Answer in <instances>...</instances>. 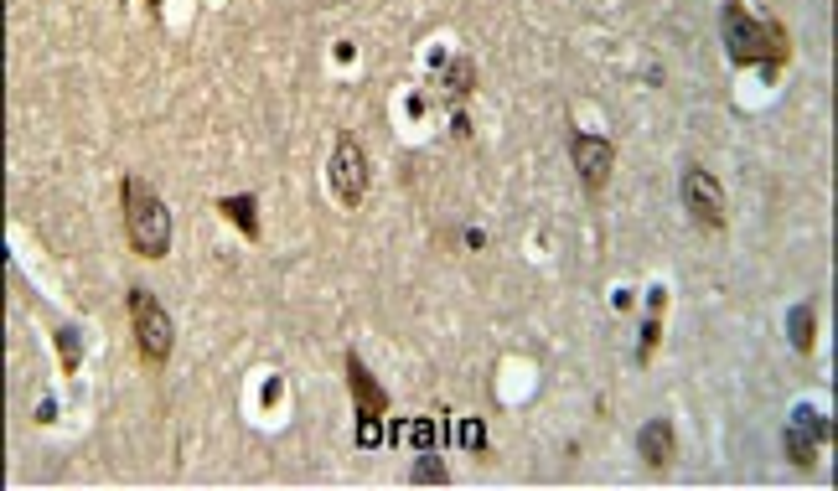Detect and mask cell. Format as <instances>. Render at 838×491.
<instances>
[{
  "mask_svg": "<svg viewBox=\"0 0 838 491\" xmlns=\"http://www.w3.org/2000/svg\"><path fill=\"white\" fill-rule=\"evenodd\" d=\"M683 207H688V218H694V228H704V233H725V223H730V202H725L720 176L704 171V166L683 171Z\"/></svg>",
  "mask_w": 838,
  "mask_h": 491,
  "instance_id": "5",
  "label": "cell"
},
{
  "mask_svg": "<svg viewBox=\"0 0 838 491\" xmlns=\"http://www.w3.org/2000/svg\"><path fill=\"white\" fill-rule=\"evenodd\" d=\"M720 37H725V57L735 68H756L766 83H776V73L792 57V37L776 16H751L740 0H725L720 11Z\"/></svg>",
  "mask_w": 838,
  "mask_h": 491,
  "instance_id": "1",
  "label": "cell"
},
{
  "mask_svg": "<svg viewBox=\"0 0 838 491\" xmlns=\"http://www.w3.org/2000/svg\"><path fill=\"white\" fill-rule=\"evenodd\" d=\"M813 336H818V311H813V300H802L797 311L787 316V342L797 352H813Z\"/></svg>",
  "mask_w": 838,
  "mask_h": 491,
  "instance_id": "10",
  "label": "cell"
},
{
  "mask_svg": "<svg viewBox=\"0 0 838 491\" xmlns=\"http://www.w3.org/2000/svg\"><path fill=\"white\" fill-rule=\"evenodd\" d=\"M409 440H414V450H435V424L430 419H414L409 424Z\"/></svg>",
  "mask_w": 838,
  "mask_h": 491,
  "instance_id": "16",
  "label": "cell"
},
{
  "mask_svg": "<svg viewBox=\"0 0 838 491\" xmlns=\"http://www.w3.org/2000/svg\"><path fill=\"white\" fill-rule=\"evenodd\" d=\"M461 445H466V450H487V429H482V419H461Z\"/></svg>",
  "mask_w": 838,
  "mask_h": 491,
  "instance_id": "15",
  "label": "cell"
},
{
  "mask_svg": "<svg viewBox=\"0 0 838 491\" xmlns=\"http://www.w3.org/2000/svg\"><path fill=\"white\" fill-rule=\"evenodd\" d=\"M125 305H130V331H135L140 357L151 362V367H161V362L171 357V347H176V326H171V316H166V305H161L151 290H145V285H130Z\"/></svg>",
  "mask_w": 838,
  "mask_h": 491,
  "instance_id": "3",
  "label": "cell"
},
{
  "mask_svg": "<svg viewBox=\"0 0 838 491\" xmlns=\"http://www.w3.org/2000/svg\"><path fill=\"white\" fill-rule=\"evenodd\" d=\"M409 481H414V486H445V481H451V471L440 466L435 450H419V460L409 466Z\"/></svg>",
  "mask_w": 838,
  "mask_h": 491,
  "instance_id": "11",
  "label": "cell"
},
{
  "mask_svg": "<svg viewBox=\"0 0 838 491\" xmlns=\"http://www.w3.org/2000/svg\"><path fill=\"white\" fill-rule=\"evenodd\" d=\"M119 202H125V233H130V249L140 259H161L171 249V207L151 192V181L125 176L119 181Z\"/></svg>",
  "mask_w": 838,
  "mask_h": 491,
  "instance_id": "2",
  "label": "cell"
},
{
  "mask_svg": "<svg viewBox=\"0 0 838 491\" xmlns=\"http://www.w3.org/2000/svg\"><path fill=\"white\" fill-rule=\"evenodd\" d=\"M161 6H166V0H151V11H161Z\"/></svg>",
  "mask_w": 838,
  "mask_h": 491,
  "instance_id": "17",
  "label": "cell"
},
{
  "mask_svg": "<svg viewBox=\"0 0 838 491\" xmlns=\"http://www.w3.org/2000/svg\"><path fill=\"white\" fill-rule=\"evenodd\" d=\"M218 212H223V218L238 228V233H244L249 243H259V197L254 192H233V197H218Z\"/></svg>",
  "mask_w": 838,
  "mask_h": 491,
  "instance_id": "9",
  "label": "cell"
},
{
  "mask_svg": "<svg viewBox=\"0 0 838 491\" xmlns=\"http://www.w3.org/2000/svg\"><path fill=\"white\" fill-rule=\"evenodd\" d=\"M570 161L580 171V187L585 192H601L611 181V166H616V145L606 135H585V130H570Z\"/></svg>",
  "mask_w": 838,
  "mask_h": 491,
  "instance_id": "7",
  "label": "cell"
},
{
  "mask_svg": "<svg viewBox=\"0 0 838 491\" xmlns=\"http://www.w3.org/2000/svg\"><path fill=\"white\" fill-rule=\"evenodd\" d=\"M445 88H451L456 99L471 94V88H476V63H471V57H451V63H445Z\"/></svg>",
  "mask_w": 838,
  "mask_h": 491,
  "instance_id": "12",
  "label": "cell"
},
{
  "mask_svg": "<svg viewBox=\"0 0 838 491\" xmlns=\"http://www.w3.org/2000/svg\"><path fill=\"white\" fill-rule=\"evenodd\" d=\"M347 388L357 398V445L373 450L378 445V424L388 414V393L378 388V378L363 367V357H357V352H347Z\"/></svg>",
  "mask_w": 838,
  "mask_h": 491,
  "instance_id": "6",
  "label": "cell"
},
{
  "mask_svg": "<svg viewBox=\"0 0 838 491\" xmlns=\"http://www.w3.org/2000/svg\"><path fill=\"white\" fill-rule=\"evenodd\" d=\"M57 352H63V367H68V373H73V367H78V326H57Z\"/></svg>",
  "mask_w": 838,
  "mask_h": 491,
  "instance_id": "14",
  "label": "cell"
},
{
  "mask_svg": "<svg viewBox=\"0 0 838 491\" xmlns=\"http://www.w3.org/2000/svg\"><path fill=\"white\" fill-rule=\"evenodd\" d=\"M368 176H373V166H368L363 140H357L352 130H342L337 145H332V166H326L332 197H337L342 207H363V197H368Z\"/></svg>",
  "mask_w": 838,
  "mask_h": 491,
  "instance_id": "4",
  "label": "cell"
},
{
  "mask_svg": "<svg viewBox=\"0 0 838 491\" xmlns=\"http://www.w3.org/2000/svg\"><path fill=\"white\" fill-rule=\"evenodd\" d=\"M787 460H797V466H813V440L802 435V429H787Z\"/></svg>",
  "mask_w": 838,
  "mask_h": 491,
  "instance_id": "13",
  "label": "cell"
},
{
  "mask_svg": "<svg viewBox=\"0 0 838 491\" xmlns=\"http://www.w3.org/2000/svg\"><path fill=\"white\" fill-rule=\"evenodd\" d=\"M673 424L668 419H647L642 435H637V455L647 460V471H668L673 466Z\"/></svg>",
  "mask_w": 838,
  "mask_h": 491,
  "instance_id": "8",
  "label": "cell"
}]
</instances>
